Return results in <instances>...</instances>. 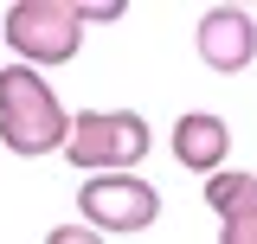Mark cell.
Instances as JSON below:
<instances>
[{
  "label": "cell",
  "mask_w": 257,
  "mask_h": 244,
  "mask_svg": "<svg viewBox=\"0 0 257 244\" xmlns=\"http://www.w3.org/2000/svg\"><path fill=\"white\" fill-rule=\"evenodd\" d=\"M71 142V109L58 103L52 77L32 64H0V148L39 161V154H64Z\"/></svg>",
  "instance_id": "6da1fadb"
},
{
  "label": "cell",
  "mask_w": 257,
  "mask_h": 244,
  "mask_svg": "<svg viewBox=\"0 0 257 244\" xmlns=\"http://www.w3.org/2000/svg\"><path fill=\"white\" fill-rule=\"evenodd\" d=\"M155 148V129L135 116V109H77L71 116V142H64V161L96 180V174H135Z\"/></svg>",
  "instance_id": "7a4b0ae2"
},
{
  "label": "cell",
  "mask_w": 257,
  "mask_h": 244,
  "mask_svg": "<svg viewBox=\"0 0 257 244\" xmlns=\"http://www.w3.org/2000/svg\"><path fill=\"white\" fill-rule=\"evenodd\" d=\"M0 45L32 71H52L71 64L84 52V20H77V0H13L7 20H0Z\"/></svg>",
  "instance_id": "3957f363"
},
{
  "label": "cell",
  "mask_w": 257,
  "mask_h": 244,
  "mask_svg": "<svg viewBox=\"0 0 257 244\" xmlns=\"http://www.w3.org/2000/svg\"><path fill=\"white\" fill-rule=\"evenodd\" d=\"M77 212L103 238H128V231H148L161 218V186L142 174H96L77 186Z\"/></svg>",
  "instance_id": "277c9868"
},
{
  "label": "cell",
  "mask_w": 257,
  "mask_h": 244,
  "mask_svg": "<svg viewBox=\"0 0 257 244\" xmlns=\"http://www.w3.org/2000/svg\"><path fill=\"white\" fill-rule=\"evenodd\" d=\"M193 45H199V58L206 71H244L257 58V20L244 7H206L199 13V26H193Z\"/></svg>",
  "instance_id": "5b68a950"
},
{
  "label": "cell",
  "mask_w": 257,
  "mask_h": 244,
  "mask_svg": "<svg viewBox=\"0 0 257 244\" xmlns=\"http://www.w3.org/2000/svg\"><path fill=\"white\" fill-rule=\"evenodd\" d=\"M174 161L187 167V174H199V180H212V174H225V154H231V122L212 116V109H187V116L174 122Z\"/></svg>",
  "instance_id": "8992f818"
},
{
  "label": "cell",
  "mask_w": 257,
  "mask_h": 244,
  "mask_svg": "<svg viewBox=\"0 0 257 244\" xmlns=\"http://www.w3.org/2000/svg\"><path fill=\"white\" fill-rule=\"evenodd\" d=\"M219 212V244H257V174H212L199 193Z\"/></svg>",
  "instance_id": "52a82bcc"
},
{
  "label": "cell",
  "mask_w": 257,
  "mask_h": 244,
  "mask_svg": "<svg viewBox=\"0 0 257 244\" xmlns=\"http://www.w3.org/2000/svg\"><path fill=\"white\" fill-rule=\"evenodd\" d=\"M77 20L84 26H109V20H122V0H77Z\"/></svg>",
  "instance_id": "ba28073f"
},
{
  "label": "cell",
  "mask_w": 257,
  "mask_h": 244,
  "mask_svg": "<svg viewBox=\"0 0 257 244\" xmlns=\"http://www.w3.org/2000/svg\"><path fill=\"white\" fill-rule=\"evenodd\" d=\"M45 244H103V231H90V225L77 218V225H52V231H45Z\"/></svg>",
  "instance_id": "9c48e42d"
}]
</instances>
